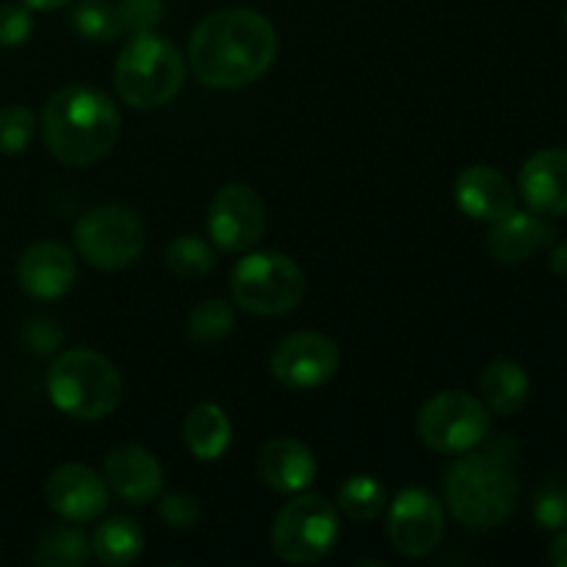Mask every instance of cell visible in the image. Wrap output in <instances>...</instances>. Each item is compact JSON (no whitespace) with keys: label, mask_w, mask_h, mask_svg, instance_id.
Segmentation results:
<instances>
[{"label":"cell","mask_w":567,"mask_h":567,"mask_svg":"<svg viewBox=\"0 0 567 567\" xmlns=\"http://www.w3.org/2000/svg\"><path fill=\"white\" fill-rule=\"evenodd\" d=\"M275 55V25L255 9L214 11L188 39V64L210 89L249 86L269 70Z\"/></svg>","instance_id":"obj_1"},{"label":"cell","mask_w":567,"mask_h":567,"mask_svg":"<svg viewBox=\"0 0 567 567\" xmlns=\"http://www.w3.org/2000/svg\"><path fill=\"white\" fill-rule=\"evenodd\" d=\"M120 109L109 94L66 86L44 103L42 138L50 155L66 166H89L111 153L120 138Z\"/></svg>","instance_id":"obj_2"},{"label":"cell","mask_w":567,"mask_h":567,"mask_svg":"<svg viewBox=\"0 0 567 567\" xmlns=\"http://www.w3.org/2000/svg\"><path fill=\"white\" fill-rule=\"evenodd\" d=\"M446 504L468 529H496L518 507V480L509 460L482 452L460 457L446 474Z\"/></svg>","instance_id":"obj_3"},{"label":"cell","mask_w":567,"mask_h":567,"mask_svg":"<svg viewBox=\"0 0 567 567\" xmlns=\"http://www.w3.org/2000/svg\"><path fill=\"white\" fill-rule=\"evenodd\" d=\"M48 393L55 410L75 421L109 419L122 402V374L94 349H64L48 369Z\"/></svg>","instance_id":"obj_4"},{"label":"cell","mask_w":567,"mask_h":567,"mask_svg":"<svg viewBox=\"0 0 567 567\" xmlns=\"http://www.w3.org/2000/svg\"><path fill=\"white\" fill-rule=\"evenodd\" d=\"M186 81V59L155 31L133 33L114 66V86L131 109H161L172 103Z\"/></svg>","instance_id":"obj_5"},{"label":"cell","mask_w":567,"mask_h":567,"mask_svg":"<svg viewBox=\"0 0 567 567\" xmlns=\"http://www.w3.org/2000/svg\"><path fill=\"white\" fill-rule=\"evenodd\" d=\"M308 291L305 271L293 258L271 249L249 252L233 266L230 293L252 316H282L299 308Z\"/></svg>","instance_id":"obj_6"},{"label":"cell","mask_w":567,"mask_h":567,"mask_svg":"<svg viewBox=\"0 0 567 567\" xmlns=\"http://www.w3.org/2000/svg\"><path fill=\"white\" fill-rule=\"evenodd\" d=\"M338 532V509L327 498L305 493L277 513L271 526V548L288 565H313L332 551Z\"/></svg>","instance_id":"obj_7"},{"label":"cell","mask_w":567,"mask_h":567,"mask_svg":"<svg viewBox=\"0 0 567 567\" xmlns=\"http://www.w3.org/2000/svg\"><path fill=\"white\" fill-rule=\"evenodd\" d=\"M144 221L125 205H97L75 225V249L89 266L120 271L136 264L144 252Z\"/></svg>","instance_id":"obj_8"},{"label":"cell","mask_w":567,"mask_h":567,"mask_svg":"<svg viewBox=\"0 0 567 567\" xmlns=\"http://www.w3.org/2000/svg\"><path fill=\"white\" fill-rule=\"evenodd\" d=\"M491 432L485 402L465 391H443L419 413V437L437 454H463L482 446Z\"/></svg>","instance_id":"obj_9"},{"label":"cell","mask_w":567,"mask_h":567,"mask_svg":"<svg viewBox=\"0 0 567 567\" xmlns=\"http://www.w3.org/2000/svg\"><path fill=\"white\" fill-rule=\"evenodd\" d=\"M443 507L426 487H404L388 507V540L402 557H430L443 540Z\"/></svg>","instance_id":"obj_10"},{"label":"cell","mask_w":567,"mask_h":567,"mask_svg":"<svg viewBox=\"0 0 567 567\" xmlns=\"http://www.w3.org/2000/svg\"><path fill=\"white\" fill-rule=\"evenodd\" d=\"M271 377L291 391H313L341 369V349L321 332H293L282 338L269 360Z\"/></svg>","instance_id":"obj_11"},{"label":"cell","mask_w":567,"mask_h":567,"mask_svg":"<svg viewBox=\"0 0 567 567\" xmlns=\"http://www.w3.org/2000/svg\"><path fill=\"white\" fill-rule=\"evenodd\" d=\"M266 233V205L247 183H227L208 208V236L227 252H249Z\"/></svg>","instance_id":"obj_12"},{"label":"cell","mask_w":567,"mask_h":567,"mask_svg":"<svg viewBox=\"0 0 567 567\" xmlns=\"http://www.w3.org/2000/svg\"><path fill=\"white\" fill-rule=\"evenodd\" d=\"M50 509L72 524L97 520L109 507V485L94 468L81 463L59 465L44 482Z\"/></svg>","instance_id":"obj_13"},{"label":"cell","mask_w":567,"mask_h":567,"mask_svg":"<svg viewBox=\"0 0 567 567\" xmlns=\"http://www.w3.org/2000/svg\"><path fill=\"white\" fill-rule=\"evenodd\" d=\"M78 264L75 255L59 241H37L20 255L17 282L33 299H61L75 286Z\"/></svg>","instance_id":"obj_14"},{"label":"cell","mask_w":567,"mask_h":567,"mask_svg":"<svg viewBox=\"0 0 567 567\" xmlns=\"http://www.w3.org/2000/svg\"><path fill=\"white\" fill-rule=\"evenodd\" d=\"M454 203L471 219L493 225L513 214L518 205V192L507 181V175L493 166H468L454 181Z\"/></svg>","instance_id":"obj_15"},{"label":"cell","mask_w":567,"mask_h":567,"mask_svg":"<svg viewBox=\"0 0 567 567\" xmlns=\"http://www.w3.org/2000/svg\"><path fill=\"white\" fill-rule=\"evenodd\" d=\"M105 485L127 504L155 502L164 487V468L153 452L133 443L114 446L105 457Z\"/></svg>","instance_id":"obj_16"},{"label":"cell","mask_w":567,"mask_h":567,"mask_svg":"<svg viewBox=\"0 0 567 567\" xmlns=\"http://www.w3.org/2000/svg\"><path fill=\"white\" fill-rule=\"evenodd\" d=\"M554 241V225L543 219L537 210H518L507 214L504 219L493 221L487 230V252L498 260V264H524L532 255L546 249Z\"/></svg>","instance_id":"obj_17"},{"label":"cell","mask_w":567,"mask_h":567,"mask_svg":"<svg viewBox=\"0 0 567 567\" xmlns=\"http://www.w3.org/2000/svg\"><path fill=\"white\" fill-rule=\"evenodd\" d=\"M518 192L537 214H567V150L548 147L532 155L520 169Z\"/></svg>","instance_id":"obj_18"},{"label":"cell","mask_w":567,"mask_h":567,"mask_svg":"<svg viewBox=\"0 0 567 567\" xmlns=\"http://www.w3.org/2000/svg\"><path fill=\"white\" fill-rule=\"evenodd\" d=\"M319 465L313 452L297 437H271L258 454V476L277 493H302L313 485Z\"/></svg>","instance_id":"obj_19"},{"label":"cell","mask_w":567,"mask_h":567,"mask_svg":"<svg viewBox=\"0 0 567 567\" xmlns=\"http://www.w3.org/2000/svg\"><path fill=\"white\" fill-rule=\"evenodd\" d=\"M480 391L485 408L502 419L518 415L529 399V374L515 360H493L480 377Z\"/></svg>","instance_id":"obj_20"},{"label":"cell","mask_w":567,"mask_h":567,"mask_svg":"<svg viewBox=\"0 0 567 567\" xmlns=\"http://www.w3.org/2000/svg\"><path fill=\"white\" fill-rule=\"evenodd\" d=\"M233 426L225 410L219 404L203 402L197 408L188 410L186 421H183V441L186 449L203 463H214L230 446Z\"/></svg>","instance_id":"obj_21"},{"label":"cell","mask_w":567,"mask_h":567,"mask_svg":"<svg viewBox=\"0 0 567 567\" xmlns=\"http://www.w3.org/2000/svg\"><path fill=\"white\" fill-rule=\"evenodd\" d=\"M92 551L100 563L109 567L133 565L144 551L142 526L133 518H125V515H114V518L103 520L94 529Z\"/></svg>","instance_id":"obj_22"},{"label":"cell","mask_w":567,"mask_h":567,"mask_svg":"<svg viewBox=\"0 0 567 567\" xmlns=\"http://www.w3.org/2000/svg\"><path fill=\"white\" fill-rule=\"evenodd\" d=\"M388 507V491L377 476L358 474L349 476L347 482L338 491V509H341L347 518L365 524V520H374L382 509Z\"/></svg>","instance_id":"obj_23"},{"label":"cell","mask_w":567,"mask_h":567,"mask_svg":"<svg viewBox=\"0 0 567 567\" xmlns=\"http://www.w3.org/2000/svg\"><path fill=\"white\" fill-rule=\"evenodd\" d=\"M89 540L78 529H53L37 543L33 563L42 567H81L89 559Z\"/></svg>","instance_id":"obj_24"},{"label":"cell","mask_w":567,"mask_h":567,"mask_svg":"<svg viewBox=\"0 0 567 567\" xmlns=\"http://www.w3.org/2000/svg\"><path fill=\"white\" fill-rule=\"evenodd\" d=\"M233 324H236V316H233V308L221 299H205L197 308L188 313L186 332L194 343H219L230 336Z\"/></svg>","instance_id":"obj_25"},{"label":"cell","mask_w":567,"mask_h":567,"mask_svg":"<svg viewBox=\"0 0 567 567\" xmlns=\"http://www.w3.org/2000/svg\"><path fill=\"white\" fill-rule=\"evenodd\" d=\"M166 266L172 269V275L192 280V277H203L214 269L216 255L210 244L203 241V238L181 236L166 247Z\"/></svg>","instance_id":"obj_26"},{"label":"cell","mask_w":567,"mask_h":567,"mask_svg":"<svg viewBox=\"0 0 567 567\" xmlns=\"http://www.w3.org/2000/svg\"><path fill=\"white\" fill-rule=\"evenodd\" d=\"M72 28H75L78 37L89 39V42H111L122 31L116 6L105 3V0H83L72 11Z\"/></svg>","instance_id":"obj_27"},{"label":"cell","mask_w":567,"mask_h":567,"mask_svg":"<svg viewBox=\"0 0 567 567\" xmlns=\"http://www.w3.org/2000/svg\"><path fill=\"white\" fill-rule=\"evenodd\" d=\"M535 520L540 529H567V474L551 476L535 498Z\"/></svg>","instance_id":"obj_28"},{"label":"cell","mask_w":567,"mask_h":567,"mask_svg":"<svg viewBox=\"0 0 567 567\" xmlns=\"http://www.w3.org/2000/svg\"><path fill=\"white\" fill-rule=\"evenodd\" d=\"M37 133V120L25 105H6L0 109V153L17 155L31 144Z\"/></svg>","instance_id":"obj_29"},{"label":"cell","mask_w":567,"mask_h":567,"mask_svg":"<svg viewBox=\"0 0 567 567\" xmlns=\"http://www.w3.org/2000/svg\"><path fill=\"white\" fill-rule=\"evenodd\" d=\"M116 17H120L122 31H155V25H158L161 17H164V3H161V0H120Z\"/></svg>","instance_id":"obj_30"},{"label":"cell","mask_w":567,"mask_h":567,"mask_svg":"<svg viewBox=\"0 0 567 567\" xmlns=\"http://www.w3.org/2000/svg\"><path fill=\"white\" fill-rule=\"evenodd\" d=\"M33 31V17L28 6L6 3L0 6V44L3 48H17L25 44Z\"/></svg>","instance_id":"obj_31"},{"label":"cell","mask_w":567,"mask_h":567,"mask_svg":"<svg viewBox=\"0 0 567 567\" xmlns=\"http://www.w3.org/2000/svg\"><path fill=\"white\" fill-rule=\"evenodd\" d=\"M199 504L197 498L188 496V493H166L164 502H161V518L172 529H194L199 524Z\"/></svg>","instance_id":"obj_32"},{"label":"cell","mask_w":567,"mask_h":567,"mask_svg":"<svg viewBox=\"0 0 567 567\" xmlns=\"http://www.w3.org/2000/svg\"><path fill=\"white\" fill-rule=\"evenodd\" d=\"M64 341V332L55 327V321L48 319H37L28 324L25 330V343L31 347V352L37 354H50L59 349V343Z\"/></svg>","instance_id":"obj_33"},{"label":"cell","mask_w":567,"mask_h":567,"mask_svg":"<svg viewBox=\"0 0 567 567\" xmlns=\"http://www.w3.org/2000/svg\"><path fill=\"white\" fill-rule=\"evenodd\" d=\"M548 563L554 567H567V529L557 535V540L548 546Z\"/></svg>","instance_id":"obj_34"},{"label":"cell","mask_w":567,"mask_h":567,"mask_svg":"<svg viewBox=\"0 0 567 567\" xmlns=\"http://www.w3.org/2000/svg\"><path fill=\"white\" fill-rule=\"evenodd\" d=\"M548 266H551L554 275L565 277L567 280V241L559 244V247H554L551 258H548Z\"/></svg>","instance_id":"obj_35"},{"label":"cell","mask_w":567,"mask_h":567,"mask_svg":"<svg viewBox=\"0 0 567 567\" xmlns=\"http://www.w3.org/2000/svg\"><path fill=\"white\" fill-rule=\"evenodd\" d=\"M22 3H25L31 11H53V9H61V6L72 3V0H22Z\"/></svg>","instance_id":"obj_36"},{"label":"cell","mask_w":567,"mask_h":567,"mask_svg":"<svg viewBox=\"0 0 567 567\" xmlns=\"http://www.w3.org/2000/svg\"><path fill=\"white\" fill-rule=\"evenodd\" d=\"M565 31H567V14H565Z\"/></svg>","instance_id":"obj_37"}]
</instances>
